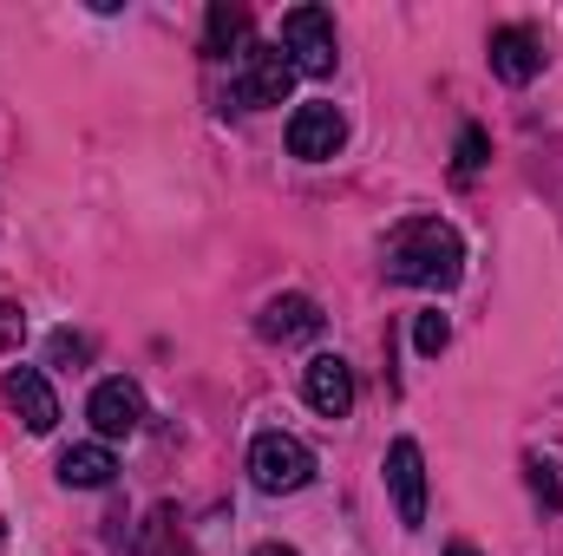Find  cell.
<instances>
[{
	"mask_svg": "<svg viewBox=\"0 0 563 556\" xmlns=\"http://www.w3.org/2000/svg\"><path fill=\"white\" fill-rule=\"evenodd\" d=\"M387 276L394 281H413V288H452L465 276V243L452 223L439 216H413L387 236Z\"/></svg>",
	"mask_w": 563,
	"mask_h": 556,
	"instance_id": "1",
	"label": "cell"
},
{
	"mask_svg": "<svg viewBox=\"0 0 563 556\" xmlns=\"http://www.w3.org/2000/svg\"><path fill=\"white\" fill-rule=\"evenodd\" d=\"M295 92V66L282 46H243L236 53V73H230V99L243 112H269V105H288Z\"/></svg>",
	"mask_w": 563,
	"mask_h": 556,
	"instance_id": "2",
	"label": "cell"
},
{
	"mask_svg": "<svg viewBox=\"0 0 563 556\" xmlns=\"http://www.w3.org/2000/svg\"><path fill=\"white\" fill-rule=\"evenodd\" d=\"M250 478H256V491L288 498V491H301V485L314 478V452H308L295 432H263V438L250 445Z\"/></svg>",
	"mask_w": 563,
	"mask_h": 556,
	"instance_id": "3",
	"label": "cell"
},
{
	"mask_svg": "<svg viewBox=\"0 0 563 556\" xmlns=\"http://www.w3.org/2000/svg\"><path fill=\"white\" fill-rule=\"evenodd\" d=\"M282 53H288V66L295 73H308V79H321V73H334V13L328 7H295L288 20H282Z\"/></svg>",
	"mask_w": 563,
	"mask_h": 556,
	"instance_id": "4",
	"label": "cell"
},
{
	"mask_svg": "<svg viewBox=\"0 0 563 556\" xmlns=\"http://www.w3.org/2000/svg\"><path fill=\"white\" fill-rule=\"evenodd\" d=\"M387 485H394V504H400V524L420 531L426 524V458L413 438H394L387 445Z\"/></svg>",
	"mask_w": 563,
	"mask_h": 556,
	"instance_id": "5",
	"label": "cell"
},
{
	"mask_svg": "<svg viewBox=\"0 0 563 556\" xmlns=\"http://www.w3.org/2000/svg\"><path fill=\"white\" fill-rule=\"evenodd\" d=\"M301 393H308V407L321 419H347L354 413V367H347L341 354H321V360H308Z\"/></svg>",
	"mask_w": 563,
	"mask_h": 556,
	"instance_id": "6",
	"label": "cell"
},
{
	"mask_svg": "<svg viewBox=\"0 0 563 556\" xmlns=\"http://www.w3.org/2000/svg\"><path fill=\"white\" fill-rule=\"evenodd\" d=\"M485 53H492V73H498L505 86H531V79L544 73V40H538L531 26H498Z\"/></svg>",
	"mask_w": 563,
	"mask_h": 556,
	"instance_id": "7",
	"label": "cell"
},
{
	"mask_svg": "<svg viewBox=\"0 0 563 556\" xmlns=\"http://www.w3.org/2000/svg\"><path fill=\"white\" fill-rule=\"evenodd\" d=\"M0 393H7V407L20 413L26 432H53V425H59V400H53V387H46L40 367H7Z\"/></svg>",
	"mask_w": 563,
	"mask_h": 556,
	"instance_id": "8",
	"label": "cell"
},
{
	"mask_svg": "<svg viewBox=\"0 0 563 556\" xmlns=\"http://www.w3.org/2000/svg\"><path fill=\"white\" fill-rule=\"evenodd\" d=\"M86 419L99 425V438H132V432L144 425V393L132 387V380H99Z\"/></svg>",
	"mask_w": 563,
	"mask_h": 556,
	"instance_id": "9",
	"label": "cell"
},
{
	"mask_svg": "<svg viewBox=\"0 0 563 556\" xmlns=\"http://www.w3.org/2000/svg\"><path fill=\"white\" fill-rule=\"evenodd\" d=\"M341 138H347V119H341L334 105H301V112L288 119V151H295V157H308V164L334 157Z\"/></svg>",
	"mask_w": 563,
	"mask_h": 556,
	"instance_id": "10",
	"label": "cell"
},
{
	"mask_svg": "<svg viewBox=\"0 0 563 556\" xmlns=\"http://www.w3.org/2000/svg\"><path fill=\"white\" fill-rule=\"evenodd\" d=\"M112 471H119V458H112L106 438H99V445H66V452H59V485H66V491H106Z\"/></svg>",
	"mask_w": 563,
	"mask_h": 556,
	"instance_id": "11",
	"label": "cell"
},
{
	"mask_svg": "<svg viewBox=\"0 0 563 556\" xmlns=\"http://www.w3.org/2000/svg\"><path fill=\"white\" fill-rule=\"evenodd\" d=\"M256 327H263V341H308V334H321V308L308 294H276Z\"/></svg>",
	"mask_w": 563,
	"mask_h": 556,
	"instance_id": "12",
	"label": "cell"
},
{
	"mask_svg": "<svg viewBox=\"0 0 563 556\" xmlns=\"http://www.w3.org/2000/svg\"><path fill=\"white\" fill-rule=\"evenodd\" d=\"M250 33V13L243 7H210V33H203V53L210 59H230V46Z\"/></svg>",
	"mask_w": 563,
	"mask_h": 556,
	"instance_id": "13",
	"label": "cell"
},
{
	"mask_svg": "<svg viewBox=\"0 0 563 556\" xmlns=\"http://www.w3.org/2000/svg\"><path fill=\"white\" fill-rule=\"evenodd\" d=\"M445 341H452V321H445L439 308H432V314H420V321H413V347H420L426 360H432V354H445Z\"/></svg>",
	"mask_w": 563,
	"mask_h": 556,
	"instance_id": "14",
	"label": "cell"
},
{
	"mask_svg": "<svg viewBox=\"0 0 563 556\" xmlns=\"http://www.w3.org/2000/svg\"><path fill=\"white\" fill-rule=\"evenodd\" d=\"M485 151H492V138H485L478 125H465V132H459V177H472V170L485 164Z\"/></svg>",
	"mask_w": 563,
	"mask_h": 556,
	"instance_id": "15",
	"label": "cell"
},
{
	"mask_svg": "<svg viewBox=\"0 0 563 556\" xmlns=\"http://www.w3.org/2000/svg\"><path fill=\"white\" fill-rule=\"evenodd\" d=\"M525 471H531V491H538L544 504H558V478H551V465H538V458H531Z\"/></svg>",
	"mask_w": 563,
	"mask_h": 556,
	"instance_id": "16",
	"label": "cell"
},
{
	"mask_svg": "<svg viewBox=\"0 0 563 556\" xmlns=\"http://www.w3.org/2000/svg\"><path fill=\"white\" fill-rule=\"evenodd\" d=\"M92 347L79 341V334H53V360H86Z\"/></svg>",
	"mask_w": 563,
	"mask_h": 556,
	"instance_id": "17",
	"label": "cell"
},
{
	"mask_svg": "<svg viewBox=\"0 0 563 556\" xmlns=\"http://www.w3.org/2000/svg\"><path fill=\"white\" fill-rule=\"evenodd\" d=\"M256 556H295V551H288V544H263Z\"/></svg>",
	"mask_w": 563,
	"mask_h": 556,
	"instance_id": "18",
	"label": "cell"
},
{
	"mask_svg": "<svg viewBox=\"0 0 563 556\" xmlns=\"http://www.w3.org/2000/svg\"><path fill=\"white\" fill-rule=\"evenodd\" d=\"M445 556H478L472 544H445Z\"/></svg>",
	"mask_w": 563,
	"mask_h": 556,
	"instance_id": "19",
	"label": "cell"
}]
</instances>
